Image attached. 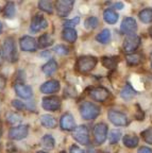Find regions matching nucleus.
I'll return each mask as SVG.
<instances>
[{
    "label": "nucleus",
    "instance_id": "nucleus-29",
    "mask_svg": "<svg viewBox=\"0 0 152 153\" xmlns=\"http://www.w3.org/2000/svg\"><path fill=\"white\" fill-rule=\"evenodd\" d=\"M126 60L129 65H131V66H135V65H138L140 62H142V55L136 54V53L129 54V55H127Z\"/></svg>",
    "mask_w": 152,
    "mask_h": 153
},
{
    "label": "nucleus",
    "instance_id": "nucleus-44",
    "mask_svg": "<svg viewBox=\"0 0 152 153\" xmlns=\"http://www.w3.org/2000/svg\"><path fill=\"white\" fill-rule=\"evenodd\" d=\"M2 32V22H0V33Z\"/></svg>",
    "mask_w": 152,
    "mask_h": 153
},
{
    "label": "nucleus",
    "instance_id": "nucleus-12",
    "mask_svg": "<svg viewBox=\"0 0 152 153\" xmlns=\"http://www.w3.org/2000/svg\"><path fill=\"white\" fill-rule=\"evenodd\" d=\"M19 46H20L22 50L32 52L37 49V42L31 36H24L19 41Z\"/></svg>",
    "mask_w": 152,
    "mask_h": 153
},
{
    "label": "nucleus",
    "instance_id": "nucleus-7",
    "mask_svg": "<svg viewBox=\"0 0 152 153\" xmlns=\"http://www.w3.org/2000/svg\"><path fill=\"white\" fill-rule=\"evenodd\" d=\"M42 106L44 110L50 111V112H54L57 111L61 106V99L57 96H50L46 97L42 100Z\"/></svg>",
    "mask_w": 152,
    "mask_h": 153
},
{
    "label": "nucleus",
    "instance_id": "nucleus-3",
    "mask_svg": "<svg viewBox=\"0 0 152 153\" xmlns=\"http://www.w3.org/2000/svg\"><path fill=\"white\" fill-rule=\"evenodd\" d=\"M97 65V59L95 56H81L76 63L78 71L81 74H86L94 69Z\"/></svg>",
    "mask_w": 152,
    "mask_h": 153
},
{
    "label": "nucleus",
    "instance_id": "nucleus-9",
    "mask_svg": "<svg viewBox=\"0 0 152 153\" xmlns=\"http://www.w3.org/2000/svg\"><path fill=\"white\" fill-rule=\"evenodd\" d=\"M120 30L122 33L124 34H134V32L137 30V24H136V20L132 17H126V18L122 20L120 26Z\"/></svg>",
    "mask_w": 152,
    "mask_h": 153
},
{
    "label": "nucleus",
    "instance_id": "nucleus-46",
    "mask_svg": "<svg viewBox=\"0 0 152 153\" xmlns=\"http://www.w3.org/2000/svg\"><path fill=\"white\" fill-rule=\"evenodd\" d=\"M149 31H150V34H151V36H152V27H151V28H150Z\"/></svg>",
    "mask_w": 152,
    "mask_h": 153
},
{
    "label": "nucleus",
    "instance_id": "nucleus-13",
    "mask_svg": "<svg viewBox=\"0 0 152 153\" xmlns=\"http://www.w3.org/2000/svg\"><path fill=\"white\" fill-rule=\"evenodd\" d=\"M28 135V127L27 126H18L12 128L9 131V137L14 140H20Z\"/></svg>",
    "mask_w": 152,
    "mask_h": 153
},
{
    "label": "nucleus",
    "instance_id": "nucleus-25",
    "mask_svg": "<svg viewBox=\"0 0 152 153\" xmlns=\"http://www.w3.org/2000/svg\"><path fill=\"white\" fill-rule=\"evenodd\" d=\"M52 43H53V38L51 37L50 34H47V33L42 35L39 37V39H38V45L42 48L49 47V46L52 45Z\"/></svg>",
    "mask_w": 152,
    "mask_h": 153
},
{
    "label": "nucleus",
    "instance_id": "nucleus-38",
    "mask_svg": "<svg viewBox=\"0 0 152 153\" xmlns=\"http://www.w3.org/2000/svg\"><path fill=\"white\" fill-rule=\"evenodd\" d=\"M79 22H80V18H79V17H75V18L70 19V20H67V22H65L64 26H65V28L72 29V27L77 26V25L79 24Z\"/></svg>",
    "mask_w": 152,
    "mask_h": 153
},
{
    "label": "nucleus",
    "instance_id": "nucleus-36",
    "mask_svg": "<svg viewBox=\"0 0 152 153\" xmlns=\"http://www.w3.org/2000/svg\"><path fill=\"white\" fill-rule=\"evenodd\" d=\"M142 136H143L144 140L148 143H152V127L148 128L144 132H142Z\"/></svg>",
    "mask_w": 152,
    "mask_h": 153
},
{
    "label": "nucleus",
    "instance_id": "nucleus-14",
    "mask_svg": "<svg viewBox=\"0 0 152 153\" xmlns=\"http://www.w3.org/2000/svg\"><path fill=\"white\" fill-rule=\"evenodd\" d=\"M48 27V22L45 19V17L42 15H35L32 18L31 26H30V31L31 32H38L43 29H46Z\"/></svg>",
    "mask_w": 152,
    "mask_h": 153
},
{
    "label": "nucleus",
    "instance_id": "nucleus-8",
    "mask_svg": "<svg viewBox=\"0 0 152 153\" xmlns=\"http://www.w3.org/2000/svg\"><path fill=\"white\" fill-rule=\"evenodd\" d=\"M107 137V126L105 123H98L94 128V138L96 143L101 145Z\"/></svg>",
    "mask_w": 152,
    "mask_h": 153
},
{
    "label": "nucleus",
    "instance_id": "nucleus-22",
    "mask_svg": "<svg viewBox=\"0 0 152 153\" xmlns=\"http://www.w3.org/2000/svg\"><path fill=\"white\" fill-rule=\"evenodd\" d=\"M135 95H136L135 91H134L130 85H126L120 91L121 98L124 99V100H131L132 98L135 97Z\"/></svg>",
    "mask_w": 152,
    "mask_h": 153
},
{
    "label": "nucleus",
    "instance_id": "nucleus-15",
    "mask_svg": "<svg viewBox=\"0 0 152 153\" xmlns=\"http://www.w3.org/2000/svg\"><path fill=\"white\" fill-rule=\"evenodd\" d=\"M60 124H61V128L65 131H72L77 128L74 116L69 113L63 115L62 118H61V121H60Z\"/></svg>",
    "mask_w": 152,
    "mask_h": 153
},
{
    "label": "nucleus",
    "instance_id": "nucleus-20",
    "mask_svg": "<svg viewBox=\"0 0 152 153\" xmlns=\"http://www.w3.org/2000/svg\"><path fill=\"white\" fill-rule=\"evenodd\" d=\"M103 18H104V20L107 24L114 25V24H116L117 20H118V14L115 12L114 10L107 9V10H105L104 13H103Z\"/></svg>",
    "mask_w": 152,
    "mask_h": 153
},
{
    "label": "nucleus",
    "instance_id": "nucleus-40",
    "mask_svg": "<svg viewBox=\"0 0 152 153\" xmlns=\"http://www.w3.org/2000/svg\"><path fill=\"white\" fill-rule=\"evenodd\" d=\"M138 153H152V150L148 147H142L138 150Z\"/></svg>",
    "mask_w": 152,
    "mask_h": 153
},
{
    "label": "nucleus",
    "instance_id": "nucleus-6",
    "mask_svg": "<svg viewBox=\"0 0 152 153\" xmlns=\"http://www.w3.org/2000/svg\"><path fill=\"white\" fill-rule=\"evenodd\" d=\"M110 121L114 123L115 126H119V127H126L128 124V118L124 113L118 112L115 110H110L107 113Z\"/></svg>",
    "mask_w": 152,
    "mask_h": 153
},
{
    "label": "nucleus",
    "instance_id": "nucleus-42",
    "mask_svg": "<svg viewBox=\"0 0 152 153\" xmlns=\"http://www.w3.org/2000/svg\"><path fill=\"white\" fill-rule=\"evenodd\" d=\"M4 86H5V79L2 76H0V91L4 88Z\"/></svg>",
    "mask_w": 152,
    "mask_h": 153
},
{
    "label": "nucleus",
    "instance_id": "nucleus-21",
    "mask_svg": "<svg viewBox=\"0 0 152 153\" xmlns=\"http://www.w3.org/2000/svg\"><path fill=\"white\" fill-rule=\"evenodd\" d=\"M40 122L46 128H55L57 127V119L51 115H43L40 117Z\"/></svg>",
    "mask_w": 152,
    "mask_h": 153
},
{
    "label": "nucleus",
    "instance_id": "nucleus-5",
    "mask_svg": "<svg viewBox=\"0 0 152 153\" xmlns=\"http://www.w3.org/2000/svg\"><path fill=\"white\" fill-rule=\"evenodd\" d=\"M139 45H140L139 36H137L136 34H131V35H128L126 37V39L124 42V45H122V48H124V52L131 53L133 52V51H135Z\"/></svg>",
    "mask_w": 152,
    "mask_h": 153
},
{
    "label": "nucleus",
    "instance_id": "nucleus-26",
    "mask_svg": "<svg viewBox=\"0 0 152 153\" xmlns=\"http://www.w3.org/2000/svg\"><path fill=\"white\" fill-rule=\"evenodd\" d=\"M110 38H111V32H110V30H107V29L102 30V31L100 32V33L96 36V39H97V41L99 42V43H101V44L109 43Z\"/></svg>",
    "mask_w": 152,
    "mask_h": 153
},
{
    "label": "nucleus",
    "instance_id": "nucleus-45",
    "mask_svg": "<svg viewBox=\"0 0 152 153\" xmlns=\"http://www.w3.org/2000/svg\"><path fill=\"white\" fill-rule=\"evenodd\" d=\"M36 153H48V152H45V151H38V152Z\"/></svg>",
    "mask_w": 152,
    "mask_h": 153
},
{
    "label": "nucleus",
    "instance_id": "nucleus-16",
    "mask_svg": "<svg viewBox=\"0 0 152 153\" xmlns=\"http://www.w3.org/2000/svg\"><path fill=\"white\" fill-rule=\"evenodd\" d=\"M60 82L57 81V80H50V81H47L40 86V91L43 94H53L57 93V91H60Z\"/></svg>",
    "mask_w": 152,
    "mask_h": 153
},
{
    "label": "nucleus",
    "instance_id": "nucleus-43",
    "mask_svg": "<svg viewBox=\"0 0 152 153\" xmlns=\"http://www.w3.org/2000/svg\"><path fill=\"white\" fill-rule=\"evenodd\" d=\"M2 53H1V51H0V65H1V64H2V60H3V59H2Z\"/></svg>",
    "mask_w": 152,
    "mask_h": 153
},
{
    "label": "nucleus",
    "instance_id": "nucleus-33",
    "mask_svg": "<svg viewBox=\"0 0 152 153\" xmlns=\"http://www.w3.org/2000/svg\"><path fill=\"white\" fill-rule=\"evenodd\" d=\"M38 7L42 11H44L46 13H49V14H51L53 12V7L51 1H39L38 2Z\"/></svg>",
    "mask_w": 152,
    "mask_h": 153
},
{
    "label": "nucleus",
    "instance_id": "nucleus-39",
    "mask_svg": "<svg viewBox=\"0 0 152 153\" xmlns=\"http://www.w3.org/2000/svg\"><path fill=\"white\" fill-rule=\"evenodd\" d=\"M70 153H85L81 148L78 146H72L70 147Z\"/></svg>",
    "mask_w": 152,
    "mask_h": 153
},
{
    "label": "nucleus",
    "instance_id": "nucleus-11",
    "mask_svg": "<svg viewBox=\"0 0 152 153\" xmlns=\"http://www.w3.org/2000/svg\"><path fill=\"white\" fill-rule=\"evenodd\" d=\"M90 98L98 102H104L110 97V93L104 87H95L89 91Z\"/></svg>",
    "mask_w": 152,
    "mask_h": 153
},
{
    "label": "nucleus",
    "instance_id": "nucleus-1",
    "mask_svg": "<svg viewBox=\"0 0 152 153\" xmlns=\"http://www.w3.org/2000/svg\"><path fill=\"white\" fill-rule=\"evenodd\" d=\"M2 55L5 60H7L9 62L14 63L18 60V54H17L16 46H15L14 39L12 37L7 38L3 43L2 46Z\"/></svg>",
    "mask_w": 152,
    "mask_h": 153
},
{
    "label": "nucleus",
    "instance_id": "nucleus-47",
    "mask_svg": "<svg viewBox=\"0 0 152 153\" xmlns=\"http://www.w3.org/2000/svg\"><path fill=\"white\" fill-rule=\"evenodd\" d=\"M151 66H152V53H151Z\"/></svg>",
    "mask_w": 152,
    "mask_h": 153
},
{
    "label": "nucleus",
    "instance_id": "nucleus-28",
    "mask_svg": "<svg viewBox=\"0 0 152 153\" xmlns=\"http://www.w3.org/2000/svg\"><path fill=\"white\" fill-rule=\"evenodd\" d=\"M42 145H43V147H45L47 149H53L55 145V140L50 134H47V135H45L42 138Z\"/></svg>",
    "mask_w": 152,
    "mask_h": 153
},
{
    "label": "nucleus",
    "instance_id": "nucleus-41",
    "mask_svg": "<svg viewBox=\"0 0 152 153\" xmlns=\"http://www.w3.org/2000/svg\"><path fill=\"white\" fill-rule=\"evenodd\" d=\"M113 7H114V9H116V10H122L124 7V2H121L120 1V2H115Z\"/></svg>",
    "mask_w": 152,
    "mask_h": 153
},
{
    "label": "nucleus",
    "instance_id": "nucleus-37",
    "mask_svg": "<svg viewBox=\"0 0 152 153\" xmlns=\"http://www.w3.org/2000/svg\"><path fill=\"white\" fill-rule=\"evenodd\" d=\"M54 51L60 55H65L69 52V49L64 45H57V47H54Z\"/></svg>",
    "mask_w": 152,
    "mask_h": 153
},
{
    "label": "nucleus",
    "instance_id": "nucleus-18",
    "mask_svg": "<svg viewBox=\"0 0 152 153\" xmlns=\"http://www.w3.org/2000/svg\"><path fill=\"white\" fill-rule=\"evenodd\" d=\"M63 38L65 41L68 42V43H75L77 41V37H78V34L75 29H70V28H65L63 30V34H62Z\"/></svg>",
    "mask_w": 152,
    "mask_h": 153
},
{
    "label": "nucleus",
    "instance_id": "nucleus-32",
    "mask_svg": "<svg viewBox=\"0 0 152 153\" xmlns=\"http://www.w3.org/2000/svg\"><path fill=\"white\" fill-rule=\"evenodd\" d=\"M12 105L14 106L15 108H17V110H27V108H29V110H33L34 106L31 104H26L25 102H22V101L20 100H13L12 101Z\"/></svg>",
    "mask_w": 152,
    "mask_h": 153
},
{
    "label": "nucleus",
    "instance_id": "nucleus-27",
    "mask_svg": "<svg viewBox=\"0 0 152 153\" xmlns=\"http://www.w3.org/2000/svg\"><path fill=\"white\" fill-rule=\"evenodd\" d=\"M117 63H118V61H117L116 57H102V65L107 67V69H114L117 66Z\"/></svg>",
    "mask_w": 152,
    "mask_h": 153
},
{
    "label": "nucleus",
    "instance_id": "nucleus-17",
    "mask_svg": "<svg viewBox=\"0 0 152 153\" xmlns=\"http://www.w3.org/2000/svg\"><path fill=\"white\" fill-rule=\"evenodd\" d=\"M14 88L17 95L22 99H30L33 95L31 87L28 85H25V84H16Z\"/></svg>",
    "mask_w": 152,
    "mask_h": 153
},
{
    "label": "nucleus",
    "instance_id": "nucleus-30",
    "mask_svg": "<svg viewBox=\"0 0 152 153\" xmlns=\"http://www.w3.org/2000/svg\"><path fill=\"white\" fill-rule=\"evenodd\" d=\"M99 25V20H98L97 17H88L84 22V27L88 30H92V29H96Z\"/></svg>",
    "mask_w": 152,
    "mask_h": 153
},
{
    "label": "nucleus",
    "instance_id": "nucleus-34",
    "mask_svg": "<svg viewBox=\"0 0 152 153\" xmlns=\"http://www.w3.org/2000/svg\"><path fill=\"white\" fill-rule=\"evenodd\" d=\"M120 137H121V133L119 130H112L109 135L110 143H111V145H115V143L120 139Z\"/></svg>",
    "mask_w": 152,
    "mask_h": 153
},
{
    "label": "nucleus",
    "instance_id": "nucleus-2",
    "mask_svg": "<svg viewBox=\"0 0 152 153\" xmlns=\"http://www.w3.org/2000/svg\"><path fill=\"white\" fill-rule=\"evenodd\" d=\"M80 114L83 119L92 120L99 116L100 108L92 102H83L80 105Z\"/></svg>",
    "mask_w": 152,
    "mask_h": 153
},
{
    "label": "nucleus",
    "instance_id": "nucleus-19",
    "mask_svg": "<svg viewBox=\"0 0 152 153\" xmlns=\"http://www.w3.org/2000/svg\"><path fill=\"white\" fill-rule=\"evenodd\" d=\"M57 69V63L54 60H50L42 67V70L46 76H51L53 74Z\"/></svg>",
    "mask_w": 152,
    "mask_h": 153
},
{
    "label": "nucleus",
    "instance_id": "nucleus-23",
    "mask_svg": "<svg viewBox=\"0 0 152 153\" xmlns=\"http://www.w3.org/2000/svg\"><path fill=\"white\" fill-rule=\"evenodd\" d=\"M138 17L144 24H151L152 22V9L142 10L138 14Z\"/></svg>",
    "mask_w": 152,
    "mask_h": 153
},
{
    "label": "nucleus",
    "instance_id": "nucleus-24",
    "mask_svg": "<svg viewBox=\"0 0 152 153\" xmlns=\"http://www.w3.org/2000/svg\"><path fill=\"white\" fill-rule=\"evenodd\" d=\"M124 143L128 148H135L138 145V137L135 135H126L124 137Z\"/></svg>",
    "mask_w": 152,
    "mask_h": 153
},
{
    "label": "nucleus",
    "instance_id": "nucleus-10",
    "mask_svg": "<svg viewBox=\"0 0 152 153\" xmlns=\"http://www.w3.org/2000/svg\"><path fill=\"white\" fill-rule=\"evenodd\" d=\"M74 4H75V1H72V0H61V1H57V14L62 17L67 16L69 13L72 12Z\"/></svg>",
    "mask_w": 152,
    "mask_h": 153
},
{
    "label": "nucleus",
    "instance_id": "nucleus-4",
    "mask_svg": "<svg viewBox=\"0 0 152 153\" xmlns=\"http://www.w3.org/2000/svg\"><path fill=\"white\" fill-rule=\"evenodd\" d=\"M72 137L81 145H84V146L89 145V135H88V130L86 126L77 127L72 133Z\"/></svg>",
    "mask_w": 152,
    "mask_h": 153
},
{
    "label": "nucleus",
    "instance_id": "nucleus-31",
    "mask_svg": "<svg viewBox=\"0 0 152 153\" xmlns=\"http://www.w3.org/2000/svg\"><path fill=\"white\" fill-rule=\"evenodd\" d=\"M3 15L7 18H12L15 15V5L13 2H9L7 3V5L4 7L3 10Z\"/></svg>",
    "mask_w": 152,
    "mask_h": 153
},
{
    "label": "nucleus",
    "instance_id": "nucleus-35",
    "mask_svg": "<svg viewBox=\"0 0 152 153\" xmlns=\"http://www.w3.org/2000/svg\"><path fill=\"white\" fill-rule=\"evenodd\" d=\"M7 120L12 124H16L22 121V116L17 113H7Z\"/></svg>",
    "mask_w": 152,
    "mask_h": 153
}]
</instances>
